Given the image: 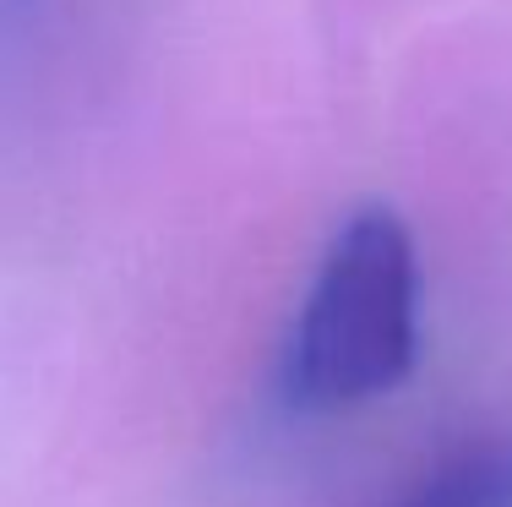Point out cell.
<instances>
[{"label":"cell","mask_w":512,"mask_h":507,"mask_svg":"<svg viewBox=\"0 0 512 507\" xmlns=\"http://www.w3.org/2000/svg\"><path fill=\"white\" fill-rule=\"evenodd\" d=\"M420 360V251L387 202L349 213L327 240L284 349L295 409H355L393 393Z\"/></svg>","instance_id":"6da1fadb"},{"label":"cell","mask_w":512,"mask_h":507,"mask_svg":"<svg viewBox=\"0 0 512 507\" xmlns=\"http://www.w3.org/2000/svg\"><path fill=\"white\" fill-rule=\"evenodd\" d=\"M393 507H512V437L453 453Z\"/></svg>","instance_id":"7a4b0ae2"}]
</instances>
